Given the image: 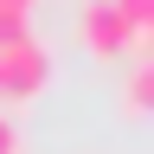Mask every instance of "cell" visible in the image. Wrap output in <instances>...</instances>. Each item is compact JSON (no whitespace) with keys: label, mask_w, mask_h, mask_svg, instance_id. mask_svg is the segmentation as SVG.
<instances>
[{"label":"cell","mask_w":154,"mask_h":154,"mask_svg":"<svg viewBox=\"0 0 154 154\" xmlns=\"http://www.w3.org/2000/svg\"><path fill=\"white\" fill-rule=\"evenodd\" d=\"M51 77V58L38 38H19V45H0V103H32Z\"/></svg>","instance_id":"obj_1"},{"label":"cell","mask_w":154,"mask_h":154,"mask_svg":"<svg viewBox=\"0 0 154 154\" xmlns=\"http://www.w3.org/2000/svg\"><path fill=\"white\" fill-rule=\"evenodd\" d=\"M77 32H84V45H90L96 58H122V51H135V32L122 26L116 0H84V7H77Z\"/></svg>","instance_id":"obj_2"},{"label":"cell","mask_w":154,"mask_h":154,"mask_svg":"<svg viewBox=\"0 0 154 154\" xmlns=\"http://www.w3.org/2000/svg\"><path fill=\"white\" fill-rule=\"evenodd\" d=\"M116 13H122V26L135 32V45H141L148 26H154V0H116Z\"/></svg>","instance_id":"obj_3"},{"label":"cell","mask_w":154,"mask_h":154,"mask_svg":"<svg viewBox=\"0 0 154 154\" xmlns=\"http://www.w3.org/2000/svg\"><path fill=\"white\" fill-rule=\"evenodd\" d=\"M19 38H32L26 32V7H0V45H19Z\"/></svg>","instance_id":"obj_4"},{"label":"cell","mask_w":154,"mask_h":154,"mask_svg":"<svg viewBox=\"0 0 154 154\" xmlns=\"http://www.w3.org/2000/svg\"><path fill=\"white\" fill-rule=\"evenodd\" d=\"M148 90H154V71H148V58H141L135 77H128V109H148Z\"/></svg>","instance_id":"obj_5"},{"label":"cell","mask_w":154,"mask_h":154,"mask_svg":"<svg viewBox=\"0 0 154 154\" xmlns=\"http://www.w3.org/2000/svg\"><path fill=\"white\" fill-rule=\"evenodd\" d=\"M0 154H19V128L7 122V116H0Z\"/></svg>","instance_id":"obj_6"}]
</instances>
